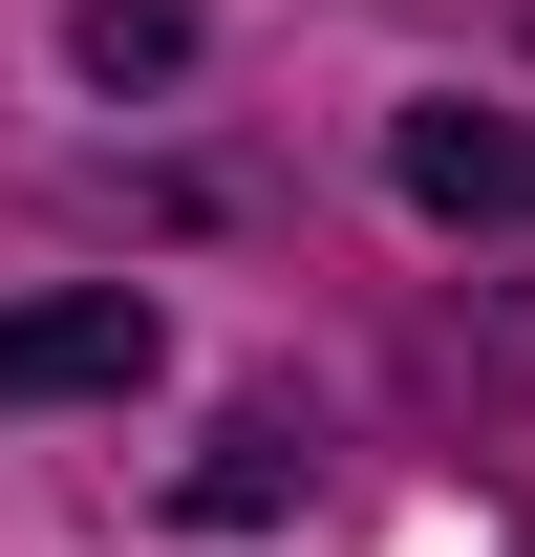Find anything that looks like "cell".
Wrapping results in <instances>:
<instances>
[{
	"label": "cell",
	"mask_w": 535,
	"mask_h": 557,
	"mask_svg": "<svg viewBox=\"0 0 535 557\" xmlns=\"http://www.w3.org/2000/svg\"><path fill=\"white\" fill-rule=\"evenodd\" d=\"M108 386H150V300H129V278L0 300V429H22V408H108Z\"/></svg>",
	"instance_id": "obj_1"
},
{
	"label": "cell",
	"mask_w": 535,
	"mask_h": 557,
	"mask_svg": "<svg viewBox=\"0 0 535 557\" xmlns=\"http://www.w3.org/2000/svg\"><path fill=\"white\" fill-rule=\"evenodd\" d=\"M386 172H407V214H535V129L514 108H407Z\"/></svg>",
	"instance_id": "obj_2"
},
{
	"label": "cell",
	"mask_w": 535,
	"mask_h": 557,
	"mask_svg": "<svg viewBox=\"0 0 535 557\" xmlns=\"http://www.w3.org/2000/svg\"><path fill=\"white\" fill-rule=\"evenodd\" d=\"M86 65H108V86H172V65H194V0H86Z\"/></svg>",
	"instance_id": "obj_3"
},
{
	"label": "cell",
	"mask_w": 535,
	"mask_h": 557,
	"mask_svg": "<svg viewBox=\"0 0 535 557\" xmlns=\"http://www.w3.org/2000/svg\"><path fill=\"white\" fill-rule=\"evenodd\" d=\"M278 493H300V450H278V429H214V472H194L214 536H236V515H278Z\"/></svg>",
	"instance_id": "obj_4"
}]
</instances>
